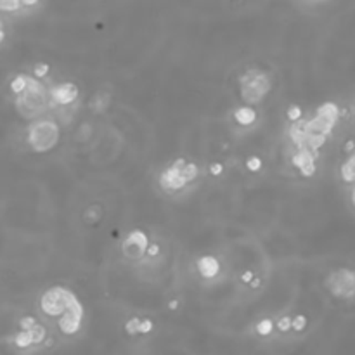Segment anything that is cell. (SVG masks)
Instances as JSON below:
<instances>
[{
  "label": "cell",
  "mask_w": 355,
  "mask_h": 355,
  "mask_svg": "<svg viewBox=\"0 0 355 355\" xmlns=\"http://www.w3.org/2000/svg\"><path fill=\"white\" fill-rule=\"evenodd\" d=\"M341 116V109L334 102L326 101L317 108L310 120L293 124L289 128V137L296 146V151H310L319 155V149L326 144L327 135L333 132L334 125Z\"/></svg>",
  "instance_id": "6da1fadb"
},
{
  "label": "cell",
  "mask_w": 355,
  "mask_h": 355,
  "mask_svg": "<svg viewBox=\"0 0 355 355\" xmlns=\"http://www.w3.org/2000/svg\"><path fill=\"white\" fill-rule=\"evenodd\" d=\"M15 106L23 118L35 122L47 109L56 108V102L50 97V88H47L39 78L28 77V87L16 97Z\"/></svg>",
  "instance_id": "7a4b0ae2"
},
{
  "label": "cell",
  "mask_w": 355,
  "mask_h": 355,
  "mask_svg": "<svg viewBox=\"0 0 355 355\" xmlns=\"http://www.w3.org/2000/svg\"><path fill=\"white\" fill-rule=\"evenodd\" d=\"M59 125L49 118H39L28 125L26 142L33 153H49L59 142Z\"/></svg>",
  "instance_id": "3957f363"
},
{
  "label": "cell",
  "mask_w": 355,
  "mask_h": 355,
  "mask_svg": "<svg viewBox=\"0 0 355 355\" xmlns=\"http://www.w3.org/2000/svg\"><path fill=\"white\" fill-rule=\"evenodd\" d=\"M241 84V97L247 102V106L258 104L271 90L272 84L267 73L258 70H247L243 77L240 78Z\"/></svg>",
  "instance_id": "277c9868"
},
{
  "label": "cell",
  "mask_w": 355,
  "mask_h": 355,
  "mask_svg": "<svg viewBox=\"0 0 355 355\" xmlns=\"http://www.w3.org/2000/svg\"><path fill=\"white\" fill-rule=\"evenodd\" d=\"M77 295L63 286H52L47 289L40 298V309L47 317H63L71 305L75 303Z\"/></svg>",
  "instance_id": "5b68a950"
},
{
  "label": "cell",
  "mask_w": 355,
  "mask_h": 355,
  "mask_svg": "<svg viewBox=\"0 0 355 355\" xmlns=\"http://www.w3.org/2000/svg\"><path fill=\"white\" fill-rule=\"evenodd\" d=\"M327 291L341 300L355 298V269L341 267L331 272L324 281Z\"/></svg>",
  "instance_id": "8992f818"
},
{
  "label": "cell",
  "mask_w": 355,
  "mask_h": 355,
  "mask_svg": "<svg viewBox=\"0 0 355 355\" xmlns=\"http://www.w3.org/2000/svg\"><path fill=\"white\" fill-rule=\"evenodd\" d=\"M149 247L151 243H149L148 234L141 229H134L125 236L124 243H122V255L125 260L139 262L144 258V255H148Z\"/></svg>",
  "instance_id": "52a82bcc"
},
{
  "label": "cell",
  "mask_w": 355,
  "mask_h": 355,
  "mask_svg": "<svg viewBox=\"0 0 355 355\" xmlns=\"http://www.w3.org/2000/svg\"><path fill=\"white\" fill-rule=\"evenodd\" d=\"M187 162L184 158L175 160L172 165L166 170H163L162 175H160V186L163 191H170V193H175V191H182L184 187L189 186V180H187L184 169H186Z\"/></svg>",
  "instance_id": "ba28073f"
},
{
  "label": "cell",
  "mask_w": 355,
  "mask_h": 355,
  "mask_svg": "<svg viewBox=\"0 0 355 355\" xmlns=\"http://www.w3.org/2000/svg\"><path fill=\"white\" fill-rule=\"evenodd\" d=\"M84 305L80 303V300H75L73 305L68 309V312L57 320V326H59L61 333L68 334V336H73L80 331L81 320H84Z\"/></svg>",
  "instance_id": "9c48e42d"
},
{
  "label": "cell",
  "mask_w": 355,
  "mask_h": 355,
  "mask_svg": "<svg viewBox=\"0 0 355 355\" xmlns=\"http://www.w3.org/2000/svg\"><path fill=\"white\" fill-rule=\"evenodd\" d=\"M78 87L71 81H66V84L56 85V87H50V97L56 102V106H70L73 104L78 99Z\"/></svg>",
  "instance_id": "30bf717a"
},
{
  "label": "cell",
  "mask_w": 355,
  "mask_h": 355,
  "mask_svg": "<svg viewBox=\"0 0 355 355\" xmlns=\"http://www.w3.org/2000/svg\"><path fill=\"white\" fill-rule=\"evenodd\" d=\"M317 158H319V155H316V153L296 151L295 155H293L291 162L293 165L300 170V173H302L303 177H312L317 170L316 166Z\"/></svg>",
  "instance_id": "8fae6325"
},
{
  "label": "cell",
  "mask_w": 355,
  "mask_h": 355,
  "mask_svg": "<svg viewBox=\"0 0 355 355\" xmlns=\"http://www.w3.org/2000/svg\"><path fill=\"white\" fill-rule=\"evenodd\" d=\"M196 269L204 279H213L220 272V262L213 255H203L196 260Z\"/></svg>",
  "instance_id": "7c38bea8"
},
{
  "label": "cell",
  "mask_w": 355,
  "mask_h": 355,
  "mask_svg": "<svg viewBox=\"0 0 355 355\" xmlns=\"http://www.w3.org/2000/svg\"><path fill=\"white\" fill-rule=\"evenodd\" d=\"M234 118L240 125L248 127V125H253L257 122V111L253 109V106H241L234 111Z\"/></svg>",
  "instance_id": "4fadbf2b"
},
{
  "label": "cell",
  "mask_w": 355,
  "mask_h": 355,
  "mask_svg": "<svg viewBox=\"0 0 355 355\" xmlns=\"http://www.w3.org/2000/svg\"><path fill=\"white\" fill-rule=\"evenodd\" d=\"M340 177L345 184H354L355 186V151L347 156L340 166Z\"/></svg>",
  "instance_id": "5bb4252c"
},
{
  "label": "cell",
  "mask_w": 355,
  "mask_h": 355,
  "mask_svg": "<svg viewBox=\"0 0 355 355\" xmlns=\"http://www.w3.org/2000/svg\"><path fill=\"white\" fill-rule=\"evenodd\" d=\"M111 104V94L108 92H97L90 101V109L94 113H104Z\"/></svg>",
  "instance_id": "9a60e30c"
},
{
  "label": "cell",
  "mask_w": 355,
  "mask_h": 355,
  "mask_svg": "<svg viewBox=\"0 0 355 355\" xmlns=\"http://www.w3.org/2000/svg\"><path fill=\"white\" fill-rule=\"evenodd\" d=\"M12 343L19 348V350H26L30 347H35V334L32 331H19L15 338H12Z\"/></svg>",
  "instance_id": "2e32d148"
},
{
  "label": "cell",
  "mask_w": 355,
  "mask_h": 355,
  "mask_svg": "<svg viewBox=\"0 0 355 355\" xmlns=\"http://www.w3.org/2000/svg\"><path fill=\"white\" fill-rule=\"evenodd\" d=\"M276 324L272 323V319L265 317V319H260L257 324H255V331H257L258 336H271L272 331H274Z\"/></svg>",
  "instance_id": "e0dca14e"
},
{
  "label": "cell",
  "mask_w": 355,
  "mask_h": 355,
  "mask_svg": "<svg viewBox=\"0 0 355 355\" xmlns=\"http://www.w3.org/2000/svg\"><path fill=\"white\" fill-rule=\"evenodd\" d=\"M28 87V75H18L15 80L11 81V90L15 95H21Z\"/></svg>",
  "instance_id": "ac0fdd59"
},
{
  "label": "cell",
  "mask_w": 355,
  "mask_h": 355,
  "mask_svg": "<svg viewBox=\"0 0 355 355\" xmlns=\"http://www.w3.org/2000/svg\"><path fill=\"white\" fill-rule=\"evenodd\" d=\"M286 116H288V120L291 122V124H298L303 118V111L298 104H291L288 108V111H286Z\"/></svg>",
  "instance_id": "d6986e66"
},
{
  "label": "cell",
  "mask_w": 355,
  "mask_h": 355,
  "mask_svg": "<svg viewBox=\"0 0 355 355\" xmlns=\"http://www.w3.org/2000/svg\"><path fill=\"white\" fill-rule=\"evenodd\" d=\"M141 324H142V319H139V317H132V319H128L127 323H125V331H127L128 334H141Z\"/></svg>",
  "instance_id": "ffe728a7"
},
{
  "label": "cell",
  "mask_w": 355,
  "mask_h": 355,
  "mask_svg": "<svg viewBox=\"0 0 355 355\" xmlns=\"http://www.w3.org/2000/svg\"><path fill=\"white\" fill-rule=\"evenodd\" d=\"M21 8H25L21 0H4V2H0V9L4 12H15Z\"/></svg>",
  "instance_id": "44dd1931"
},
{
  "label": "cell",
  "mask_w": 355,
  "mask_h": 355,
  "mask_svg": "<svg viewBox=\"0 0 355 355\" xmlns=\"http://www.w3.org/2000/svg\"><path fill=\"white\" fill-rule=\"evenodd\" d=\"M279 333H288V331L293 329V317L282 316L281 319H278V324H276Z\"/></svg>",
  "instance_id": "7402d4cb"
},
{
  "label": "cell",
  "mask_w": 355,
  "mask_h": 355,
  "mask_svg": "<svg viewBox=\"0 0 355 355\" xmlns=\"http://www.w3.org/2000/svg\"><path fill=\"white\" fill-rule=\"evenodd\" d=\"M50 71V66L47 63H37L35 66H33V77L35 78H46L47 75H49Z\"/></svg>",
  "instance_id": "603a6c76"
},
{
  "label": "cell",
  "mask_w": 355,
  "mask_h": 355,
  "mask_svg": "<svg viewBox=\"0 0 355 355\" xmlns=\"http://www.w3.org/2000/svg\"><path fill=\"white\" fill-rule=\"evenodd\" d=\"M184 173H186L187 180H189V184H191V182H194V180L198 179V173H200V169H198L196 163H187L186 169H184Z\"/></svg>",
  "instance_id": "cb8c5ba5"
},
{
  "label": "cell",
  "mask_w": 355,
  "mask_h": 355,
  "mask_svg": "<svg viewBox=\"0 0 355 355\" xmlns=\"http://www.w3.org/2000/svg\"><path fill=\"white\" fill-rule=\"evenodd\" d=\"M37 324L39 323H37L35 317L32 316H25L21 317V320H19V327H21V331H32Z\"/></svg>",
  "instance_id": "d4e9b609"
},
{
  "label": "cell",
  "mask_w": 355,
  "mask_h": 355,
  "mask_svg": "<svg viewBox=\"0 0 355 355\" xmlns=\"http://www.w3.org/2000/svg\"><path fill=\"white\" fill-rule=\"evenodd\" d=\"M307 327V317L305 316H296L293 317V331H296V333H300V331H303Z\"/></svg>",
  "instance_id": "484cf974"
},
{
  "label": "cell",
  "mask_w": 355,
  "mask_h": 355,
  "mask_svg": "<svg viewBox=\"0 0 355 355\" xmlns=\"http://www.w3.org/2000/svg\"><path fill=\"white\" fill-rule=\"evenodd\" d=\"M247 169L250 170V172H258V170L262 169V160L258 158V156H250V158L247 160Z\"/></svg>",
  "instance_id": "4316f807"
},
{
  "label": "cell",
  "mask_w": 355,
  "mask_h": 355,
  "mask_svg": "<svg viewBox=\"0 0 355 355\" xmlns=\"http://www.w3.org/2000/svg\"><path fill=\"white\" fill-rule=\"evenodd\" d=\"M90 135H92V127H90V125H88V124H85L84 127H81L80 131H78L77 141H80V142L88 141V139H90Z\"/></svg>",
  "instance_id": "83f0119b"
},
{
  "label": "cell",
  "mask_w": 355,
  "mask_h": 355,
  "mask_svg": "<svg viewBox=\"0 0 355 355\" xmlns=\"http://www.w3.org/2000/svg\"><path fill=\"white\" fill-rule=\"evenodd\" d=\"M208 170H210L211 175L218 177V175H222V172H224V165H222V163H218V162H215V163H211L210 166H208Z\"/></svg>",
  "instance_id": "f1b7e54d"
},
{
  "label": "cell",
  "mask_w": 355,
  "mask_h": 355,
  "mask_svg": "<svg viewBox=\"0 0 355 355\" xmlns=\"http://www.w3.org/2000/svg\"><path fill=\"white\" fill-rule=\"evenodd\" d=\"M153 327H155V324H153L151 319H142V324H141V334H148L151 333Z\"/></svg>",
  "instance_id": "f546056e"
},
{
  "label": "cell",
  "mask_w": 355,
  "mask_h": 355,
  "mask_svg": "<svg viewBox=\"0 0 355 355\" xmlns=\"http://www.w3.org/2000/svg\"><path fill=\"white\" fill-rule=\"evenodd\" d=\"M95 208H99V207H90L87 211H85L84 217L87 218L88 222H95L99 218V213H95Z\"/></svg>",
  "instance_id": "4dcf8cb0"
},
{
  "label": "cell",
  "mask_w": 355,
  "mask_h": 355,
  "mask_svg": "<svg viewBox=\"0 0 355 355\" xmlns=\"http://www.w3.org/2000/svg\"><path fill=\"white\" fill-rule=\"evenodd\" d=\"M255 279V274L251 271H244L243 274H241V282H244V285H251Z\"/></svg>",
  "instance_id": "1f68e13d"
},
{
  "label": "cell",
  "mask_w": 355,
  "mask_h": 355,
  "mask_svg": "<svg viewBox=\"0 0 355 355\" xmlns=\"http://www.w3.org/2000/svg\"><path fill=\"white\" fill-rule=\"evenodd\" d=\"M160 253H162V247H160L158 243H151V247H149L148 250L149 257H158Z\"/></svg>",
  "instance_id": "d6a6232c"
},
{
  "label": "cell",
  "mask_w": 355,
  "mask_h": 355,
  "mask_svg": "<svg viewBox=\"0 0 355 355\" xmlns=\"http://www.w3.org/2000/svg\"><path fill=\"white\" fill-rule=\"evenodd\" d=\"M343 151L348 153V155H352V153L355 151V141H348L347 144L343 146Z\"/></svg>",
  "instance_id": "836d02e7"
},
{
  "label": "cell",
  "mask_w": 355,
  "mask_h": 355,
  "mask_svg": "<svg viewBox=\"0 0 355 355\" xmlns=\"http://www.w3.org/2000/svg\"><path fill=\"white\" fill-rule=\"evenodd\" d=\"M179 305H180L179 300H170V302H169V309L170 310H177V309H179Z\"/></svg>",
  "instance_id": "e575fe53"
},
{
  "label": "cell",
  "mask_w": 355,
  "mask_h": 355,
  "mask_svg": "<svg viewBox=\"0 0 355 355\" xmlns=\"http://www.w3.org/2000/svg\"><path fill=\"white\" fill-rule=\"evenodd\" d=\"M260 285H262V279H260V278H255V279H253V282H251V285H250V288L257 289L258 286H260Z\"/></svg>",
  "instance_id": "d590c367"
},
{
  "label": "cell",
  "mask_w": 355,
  "mask_h": 355,
  "mask_svg": "<svg viewBox=\"0 0 355 355\" xmlns=\"http://www.w3.org/2000/svg\"><path fill=\"white\" fill-rule=\"evenodd\" d=\"M350 201H352V207L355 208V186L352 187V194H350Z\"/></svg>",
  "instance_id": "8d00e7d4"
}]
</instances>
